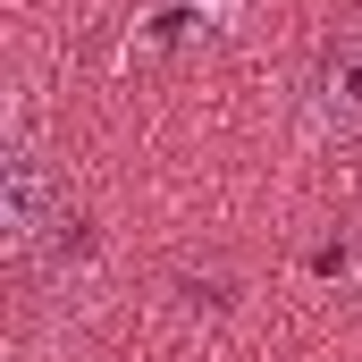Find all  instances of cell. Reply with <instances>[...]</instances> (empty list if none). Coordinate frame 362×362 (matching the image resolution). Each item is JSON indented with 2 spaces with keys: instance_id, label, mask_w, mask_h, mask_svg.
Returning <instances> with one entry per match:
<instances>
[{
  "instance_id": "1",
  "label": "cell",
  "mask_w": 362,
  "mask_h": 362,
  "mask_svg": "<svg viewBox=\"0 0 362 362\" xmlns=\"http://www.w3.org/2000/svg\"><path fill=\"white\" fill-rule=\"evenodd\" d=\"M51 211H59L51 169H42L25 144H8V160H0V245H8V253H25V245L51 228Z\"/></svg>"
},
{
  "instance_id": "2",
  "label": "cell",
  "mask_w": 362,
  "mask_h": 362,
  "mask_svg": "<svg viewBox=\"0 0 362 362\" xmlns=\"http://www.w3.org/2000/svg\"><path fill=\"white\" fill-rule=\"evenodd\" d=\"M312 135H329V144L362 135V34H346L312 76Z\"/></svg>"
}]
</instances>
